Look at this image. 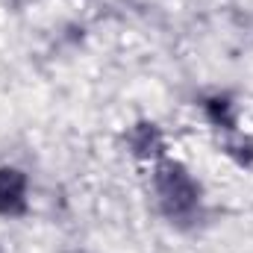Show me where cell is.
<instances>
[{"label":"cell","mask_w":253,"mask_h":253,"mask_svg":"<svg viewBox=\"0 0 253 253\" xmlns=\"http://www.w3.org/2000/svg\"><path fill=\"white\" fill-rule=\"evenodd\" d=\"M156 183H159V194H162V200L168 203V209L171 212H189L194 209V200H197V191L191 186V180L177 168V165H165L162 171H159V177H156Z\"/></svg>","instance_id":"cell-1"},{"label":"cell","mask_w":253,"mask_h":253,"mask_svg":"<svg viewBox=\"0 0 253 253\" xmlns=\"http://www.w3.org/2000/svg\"><path fill=\"white\" fill-rule=\"evenodd\" d=\"M24 206V180L18 171H0V212H15Z\"/></svg>","instance_id":"cell-2"},{"label":"cell","mask_w":253,"mask_h":253,"mask_svg":"<svg viewBox=\"0 0 253 253\" xmlns=\"http://www.w3.org/2000/svg\"><path fill=\"white\" fill-rule=\"evenodd\" d=\"M132 144H135L138 153H153V147L159 144V135H156L153 126H138L135 135H132Z\"/></svg>","instance_id":"cell-3"}]
</instances>
